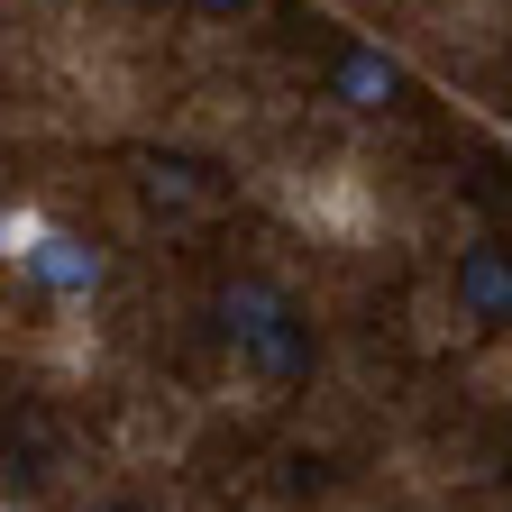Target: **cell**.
I'll return each instance as SVG.
<instances>
[{"label":"cell","instance_id":"1","mask_svg":"<svg viewBox=\"0 0 512 512\" xmlns=\"http://www.w3.org/2000/svg\"><path fill=\"white\" fill-rule=\"evenodd\" d=\"M220 330H229V348L266 375V384H302L311 375V320L275 284H229L220 293Z\"/></svg>","mask_w":512,"mask_h":512},{"label":"cell","instance_id":"2","mask_svg":"<svg viewBox=\"0 0 512 512\" xmlns=\"http://www.w3.org/2000/svg\"><path fill=\"white\" fill-rule=\"evenodd\" d=\"M458 311L476 330H503L512 320V238H467L458 247Z\"/></svg>","mask_w":512,"mask_h":512},{"label":"cell","instance_id":"3","mask_svg":"<svg viewBox=\"0 0 512 512\" xmlns=\"http://www.w3.org/2000/svg\"><path fill=\"white\" fill-rule=\"evenodd\" d=\"M28 275H37L46 293H92V284H101V247H83V238L46 229V238L28 247Z\"/></svg>","mask_w":512,"mask_h":512},{"label":"cell","instance_id":"4","mask_svg":"<svg viewBox=\"0 0 512 512\" xmlns=\"http://www.w3.org/2000/svg\"><path fill=\"white\" fill-rule=\"evenodd\" d=\"M330 92H339L348 110H375V101H394V92H403V64L384 55V46H348V55L330 64Z\"/></svg>","mask_w":512,"mask_h":512},{"label":"cell","instance_id":"5","mask_svg":"<svg viewBox=\"0 0 512 512\" xmlns=\"http://www.w3.org/2000/svg\"><path fill=\"white\" fill-rule=\"evenodd\" d=\"M147 202L156 211H192V202H202V174H192V165H147Z\"/></svg>","mask_w":512,"mask_h":512},{"label":"cell","instance_id":"6","mask_svg":"<svg viewBox=\"0 0 512 512\" xmlns=\"http://www.w3.org/2000/svg\"><path fill=\"white\" fill-rule=\"evenodd\" d=\"M202 10H211V19H238V10H247V0H202Z\"/></svg>","mask_w":512,"mask_h":512},{"label":"cell","instance_id":"7","mask_svg":"<svg viewBox=\"0 0 512 512\" xmlns=\"http://www.w3.org/2000/svg\"><path fill=\"white\" fill-rule=\"evenodd\" d=\"M110 512H138V503H110Z\"/></svg>","mask_w":512,"mask_h":512}]
</instances>
